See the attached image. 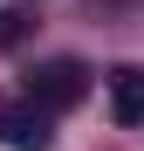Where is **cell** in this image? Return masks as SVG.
<instances>
[{"mask_svg": "<svg viewBox=\"0 0 144 151\" xmlns=\"http://www.w3.org/2000/svg\"><path fill=\"white\" fill-rule=\"evenodd\" d=\"M28 96L34 103H48V110H76L82 96H89V69L76 62V55H48V62H34L28 69Z\"/></svg>", "mask_w": 144, "mask_h": 151, "instance_id": "obj_1", "label": "cell"}, {"mask_svg": "<svg viewBox=\"0 0 144 151\" xmlns=\"http://www.w3.org/2000/svg\"><path fill=\"white\" fill-rule=\"evenodd\" d=\"M0 144H7V151H48V144H55V110L34 103V96H28V103H7V110H0Z\"/></svg>", "mask_w": 144, "mask_h": 151, "instance_id": "obj_2", "label": "cell"}, {"mask_svg": "<svg viewBox=\"0 0 144 151\" xmlns=\"http://www.w3.org/2000/svg\"><path fill=\"white\" fill-rule=\"evenodd\" d=\"M103 83H110V110H117V124H144V69H137V62H117Z\"/></svg>", "mask_w": 144, "mask_h": 151, "instance_id": "obj_3", "label": "cell"}, {"mask_svg": "<svg viewBox=\"0 0 144 151\" xmlns=\"http://www.w3.org/2000/svg\"><path fill=\"white\" fill-rule=\"evenodd\" d=\"M28 28H34V21H28V14H0V48H14V41H21V35H28Z\"/></svg>", "mask_w": 144, "mask_h": 151, "instance_id": "obj_4", "label": "cell"}]
</instances>
